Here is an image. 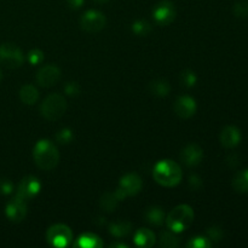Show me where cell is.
I'll list each match as a JSON object with an SVG mask.
<instances>
[{"label":"cell","mask_w":248,"mask_h":248,"mask_svg":"<svg viewBox=\"0 0 248 248\" xmlns=\"http://www.w3.org/2000/svg\"><path fill=\"white\" fill-rule=\"evenodd\" d=\"M153 177L155 182L165 188H172L178 186L182 181L181 166L172 160H161L157 162L153 170Z\"/></svg>","instance_id":"cell-1"},{"label":"cell","mask_w":248,"mask_h":248,"mask_svg":"<svg viewBox=\"0 0 248 248\" xmlns=\"http://www.w3.org/2000/svg\"><path fill=\"white\" fill-rule=\"evenodd\" d=\"M33 159L39 169L50 171L58 165L60 153L51 140H40L34 145Z\"/></svg>","instance_id":"cell-2"},{"label":"cell","mask_w":248,"mask_h":248,"mask_svg":"<svg viewBox=\"0 0 248 248\" xmlns=\"http://www.w3.org/2000/svg\"><path fill=\"white\" fill-rule=\"evenodd\" d=\"M165 220L171 232L179 234L193 224L194 210L188 205H178L166 216Z\"/></svg>","instance_id":"cell-3"},{"label":"cell","mask_w":248,"mask_h":248,"mask_svg":"<svg viewBox=\"0 0 248 248\" xmlns=\"http://www.w3.org/2000/svg\"><path fill=\"white\" fill-rule=\"evenodd\" d=\"M67 110V101L60 93H51L44 99L40 106V113L46 120H60Z\"/></svg>","instance_id":"cell-4"},{"label":"cell","mask_w":248,"mask_h":248,"mask_svg":"<svg viewBox=\"0 0 248 248\" xmlns=\"http://www.w3.org/2000/svg\"><path fill=\"white\" fill-rule=\"evenodd\" d=\"M24 62V55L15 44L6 43L0 45V63L10 69L19 68Z\"/></svg>","instance_id":"cell-5"},{"label":"cell","mask_w":248,"mask_h":248,"mask_svg":"<svg viewBox=\"0 0 248 248\" xmlns=\"http://www.w3.org/2000/svg\"><path fill=\"white\" fill-rule=\"evenodd\" d=\"M142 178L137 173H127L120 179L119 188L116 189L115 195L119 201L125 200L128 196L137 195L142 189Z\"/></svg>","instance_id":"cell-6"},{"label":"cell","mask_w":248,"mask_h":248,"mask_svg":"<svg viewBox=\"0 0 248 248\" xmlns=\"http://www.w3.org/2000/svg\"><path fill=\"white\" fill-rule=\"evenodd\" d=\"M46 240L53 247H67L73 240V232L68 225L55 224L48 228Z\"/></svg>","instance_id":"cell-7"},{"label":"cell","mask_w":248,"mask_h":248,"mask_svg":"<svg viewBox=\"0 0 248 248\" xmlns=\"http://www.w3.org/2000/svg\"><path fill=\"white\" fill-rule=\"evenodd\" d=\"M177 16L176 6L170 0H162L157 2L153 9V17L160 26H169L174 21Z\"/></svg>","instance_id":"cell-8"},{"label":"cell","mask_w":248,"mask_h":248,"mask_svg":"<svg viewBox=\"0 0 248 248\" xmlns=\"http://www.w3.org/2000/svg\"><path fill=\"white\" fill-rule=\"evenodd\" d=\"M106 16L97 10H89L80 18V26L87 33H98L106 27Z\"/></svg>","instance_id":"cell-9"},{"label":"cell","mask_w":248,"mask_h":248,"mask_svg":"<svg viewBox=\"0 0 248 248\" xmlns=\"http://www.w3.org/2000/svg\"><path fill=\"white\" fill-rule=\"evenodd\" d=\"M41 190V183L36 177L27 176L19 182L18 188H17V196L22 198L23 200L28 201L35 198Z\"/></svg>","instance_id":"cell-10"},{"label":"cell","mask_w":248,"mask_h":248,"mask_svg":"<svg viewBox=\"0 0 248 248\" xmlns=\"http://www.w3.org/2000/svg\"><path fill=\"white\" fill-rule=\"evenodd\" d=\"M36 82L41 87H51L57 84L61 79V70L57 65L46 64L36 73Z\"/></svg>","instance_id":"cell-11"},{"label":"cell","mask_w":248,"mask_h":248,"mask_svg":"<svg viewBox=\"0 0 248 248\" xmlns=\"http://www.w3.org/2000/svg\"><path fill=\"white\" fill-rule=\"evenodd\" d=\"M5 215L11 222H22L27 216V201L16 195L7 202L5 207Z\"/></svg>","instance_id":"cell-12"},{"label":"cell","mask_w":248,"mask_h":248,"mask_svg":"<svg viewBox=\"0 0 248 248\" xmlns=\"http://www.w3.org/2000/svg\"><path fill=\"white\" fill-rule=\"evenodd\" d=\"M181 161L188 167H195L202 161L203 150L198 144H189L181 152Z\"/></svg>","instance_id":"cell-13"},{"label":"cell","mask_w":248,"mask_h":248,"mask_svg":"<svg viewBox=\"0 0 248 248\" xmlns=\"http://www.w3.org/2000/svg\"><path fill=\"white\" fill-rule=\"evenodd\" d=\"M196 102L193 97L181 96L174 102V111L182 119H190L196 113Z\"/></svg>","instance_id":"cell-14"},{"label":"cell","mask_w":248,"mask_h":248,"mask_svg":"<svg viewBox=\"0 0 248 248\" xmlns=\"http://www.w3.org/2000/svg\"><path fill=\"white\" fill-rule=\"evenodd\" d=\"M219 140L223 147L232 149V148L237 147L241 142V132L235 126H227L220 132Z\"/></svg>","instance_id":"cell-15"},{"label":"cell","mask_w":248,"mask_h":248,"mask_svg":"<svg viewBox=\"0 0 248 248\" xmlns=\"http://www.w3.org/2000/svg\"><path fill=\"white\" fill-rule=\"evenodd\" d=\"M133 241L138 247H153L155 244V234L149 229H138L133 237Z\"/></svg>","instance_id":"cell-16"},{"label":"cell","mask_w":248,"mask_h":248,"mask_svg":"<svg viewBox=\"0 0 248 248\" xmlns=\"http://www.w3.org/2000/svg\"><path fill=\"white\" fill-rule=\"evenodd\" d=\"M74 246L79 248H99L103 246V242L98 235L86 232V234H82L81 236L78 237Z\"/></svg>","instance_id":"cell-17"},{"label":"cell","mask_w":248,"mask_h":248,"mask_svg":"<svg viewBox=\"0 0 248 248\" xmlns=\"http://www.w3.org/2000/svg\"><path fill=\"white\" fill-rule=\"evenodd\" d=\"M19 98L27 106H34L39 99V91L34 85L27 84L19 90Z\"/></svg>","instance_id":"cell-18"},{"label":"cell","mask_w":248,"mask_h":248,"mask_svg":"<svg viewBox=\"0 0 248 248\" xmlns=\"http://www.w3.org/2000/svg\"><path fill=\"white\" fill-rule=\"evenodd\" d=\"M144 218L149 224L155 225V227H160L165 222V219H166L162 208L157 207V206H153V207L147 208V211L144 212Z\"/></svg>","instance_id":"cell-19"},{"label":"cell","mask_w":248,"mask_h":248,"mask_svg":"<svg viewBox=\"0 0 248 248\" xmlns=\"http://www.w3.org/2000/svg\"><path fill=\"white\" fill-rule=\"evenodd\" d=\"M132 232V225L130 222H126V220H119V222L111 223L109 225V232H110L113 236L118 237H126L130 232Z\"/></svg>","instance_id":"cell-20"},{"label":"cell","mask_w":248,"mask_h":248,"mask_svg":"<svg viewBox=\"0 0 248 248\" xmlns=\"http://www.w3.org/2000/svg\"><path fill=\"white\" fill-rule=\"evenodd\" d=\"M149 90L153 94L157 97H166L171 91L169 81L165 79H155L149 84Z\"/></svg>","instance_id":"cell-21"},{"label":"cell","mask_w":248,"mask_h":248,"mask_svg":"<svg viewBox=\"0 0 248 248\" xmlns=\"http://www.w3.org/2000/svg\"><path fill=\"white\" fill-rule=\"evenodd\" d=\"M232 188L237 193H248V169L235 174L232 179Z\"/></svg>","instance_id":"cell-22"},{"label":"cell","mask_w":248,"mask_h":248,"mask_svg":"<svg viewBox=\"0 0 248 248\" xmlns=\"http://www.w3.org/2000/svg\"><path fill=\"white\" fill-rule=\"evenodd\" d=\"M119 203V199L116 198L115 193H106L99 200V206L106 212H113L116 210Z\"/></svg>","instance_id":"cell-23"},{"label":"cell","mask_w":248,"mask_h":248,"mask_svg":"<svg viewBox=\"0 0 248 248\" xmlns=\"http://www.w3.org/2000/svg\"><path fill=\"white\" fill-rule=\"evenodd\" d=\"M159 245L165 248H173L179 246V240L176 236V232H162L160 235Z\"/></svg>","instance_id":"cell-24"},{"label":"cell","mask_w":248,"mask_h":248,"mask_svg":"<svg viewBox=\"0 0 248 248\" xmlns=\"http://www.w3.org/2000/svg\"><path fill=\"white\" fill-rule=\"evenodd\" d=\"M153 27L145 19H137L132 23V31L137 36H147L152 33Z\"/></svg>","instance_id":"cell-25"},{"label":"cell","mask_w":248,"mask_h":248,"mask_svg":"<svg viewBox=\"0 0 248 248\" xmlns=\"http://www.w3.org/2000/svg\"><path fill=\"white\" fill-rule=\"evenodd\" d=\"M179 80H181V82L183 86L190 89V87L195 86V84L198 82V77H196V74L194 70L186 69L181 73V75H179Z\"/></svg>","instance_id":"cell-26"},{"label":"cell","mask_w":248,"mask_h":248,"mask_svg":"<svg viewBox=\"0 0 248 248\" xmlns=\"http://www.w3.org/2000/svg\"><path fill=\"white\" fill-rule=\"evenodd\" d=\"M55 138L60 144H69L73 140V138H74V135H73V131L70 130V128L64 127L61 128V130L56 133Z\"/></svg>","instance_id":"cell-27"},{"label":"cell","mask_w":248,"mask_h":248,"mask_svg":"<svg viewBox=\"0 0 248 248\" xmlns=\"http://www.w3.org/2000/svg\"><path fill=\"white\" fill-rule=\"evenodd\" d=\"M186 246L191 248H210L212 246V242L207 236H195L189 240Z\"/></svg>","instance_id":"cell-28"},{"label":"cell","mask_w":248,"mask_h":248,"mask_svg":"<svg viewBox=\"0 0 248 248\" xmlns=\"http://www.w3.org/2000/svg\"><path fill=\"white\" fill-rule=\"evenodd\" d=\"M27 58H28V62L31 65H38L44 61V52L39 48H33V50L29 51Z\"/></svg>","instance_id":"cell-29"},{"label":"cell","mask_w":248,"mask_h":248,"mask_svg":"<svg viewBox=\"0 0 248 248\" xmlns=\"http://www.w3.org/2000/svg\"><path fill=\"white\" fill-rule=\"evenodd\" d=\"M232 10H234V15L236 17H239V18H246L248 16V2L244 1V0L237 1L234 5V9Z\"/></svg>","instance_id":"cell-30"},{"label":"cell","mask_w":248,"mask_h":248,"mask_svg":"<svg viewBox=\"0 0 248 248\" xmlns=\"http://www.w3.org/2000/svg\"><path fill=\"white\" fill-rule=\"evenodd\" d=\"M64 92L67 96L78 97L80 94V92H81V89H80V85L78 82L70 81L64 86Z\"/></svg>","instance_id":"cell-31"},{"label":"cell","mask_w":248,"mask_h":248,"mask_svg":"<svg viewBox=\"0 0 248 248\" xmlns=\"http://www.w3.org/2000/svg\"><path fill=\"white\" fill-rule=\"evenodd\" d=\"M207 237L210 239V241H220L223 239V230L220 229L219 227H212V228H208L207 230Z\"/></svg>","instance_id":"cell-32"},{"label":"cell","mask_w":248,"mask_h":248,"mask_svg":"<svg viewBox=\"0 0 248 248\" xmlns=\"http://www.w3.org/2000/svg\"><path fill=\"white\" fill-rule=\"evenodd\" d=\"M12 190H14V183L10 179H0V194L1 195H9L12 193Z\"/></svg>","instance_id":"cell-33"},{"label":"cell","mask_w":248,"mask_h":248,"mask_svg":"<svg viewBox=\"0 0 248 248\" xmlns=\"http://www.w3.org/2000/svg\"><path fill=\"white\" fill-rule=\"evenodd\" d=\"M189 186L193 190H199L202 186V179L199 176H196V174H193V176L189 177Z\"/></svg>","instance_id":"cell-34"},{"label":"cell","mask_w":248,"mask_h":248,"mask_svg":"<svg viewBox=\"0 0 248 248\" xmlns=\"http://www.w3.org/2000/svg\"><path fill=\"white\" fill-rule=\"evenodd\" d=\"M67 4L70 9L78 10L84 5V0H67Z\"/></svg>","instance_id":"cell-35"},{"label":"cell","mask_w":248,"mask_h":248,"mask_svg":"<svg viewBox=\"0 0 248 248\" xmlns=\"http://www.w3.org/2000/svg\"><path fill=\"white\" fill-rule=\"evenodd\" d=\"M110 247H121V248H127L128 245L124 244V242H113V244H110Z\"/></svg>","instance_id":"cell-36"},{"label":"cell","mask_w":248,"mask_h":248,"mask_svg":"<svg viewBox=\"0 0 248 248\" xmlns=\"http://www.w3.org/2000/svg\"><path fill=\"white\" fill-rule=\"evenodd\" d=\"M96 2H98V4H106V2H108L109 0H94Z\"/></svg>","instance_id":"cell-37"},{"label":"cell","mask_w":248,"mask_h":248,"mask_svg":"<svg viewBox=\"0 0 248 248\" xmlns=\"http://www.w3.org/2000/svg\"><path fill=\"white\" fill-rule=\"evenodd\" d=\"M1 79H2V74H1V70H0V81H1Z\"/></svg>","instance_id":"cell-38"}]
</instances>
